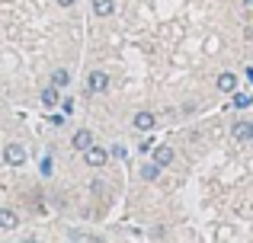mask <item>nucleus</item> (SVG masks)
<instances>
[{
	"label": "nucleus",
	"instance_id": "obj_5",
	"mask_svg": "<svg viewBox=\"0 0 253 243\" xmlns=\"http://www.w3.org/2000/svg\"><path fill=\"white\" fill-rule=\"evenodd\" d=\"M131 125H135L138 131H151V128L157 125V119H154L151 112H135V119H131Z\"/></svg>",
	"mask_w": 253,
	"mask_h": 243
},
{
	"label": "nucleus",
	"instance_id": "obj_10",
	"mask_svg": "<svg viewBox=\"0 0 253 243\" xmlns=\"http://www.w3.org/2000/svg\"><path fill=\"white\" fill-rule=\"evenodd\" d=\"M173 160H176V154H173L170 147H157V154H154V163H157V167H170Z\"/></svg>",
	"mask_w": 253,
	"mask_h": 243
},
{
	"label": "nucleus",
	"instance_id": "obj_14",
	"mask_svg": "<svg viewBox=\"0 0 253 243\" xmlns=\"http://www.w3.org/2000/svg\"><path fill=\"white\" fill-rule=\"evenodd\" d=\"M234 106L244 109V106H250V100H247V96H234Z\"/></svg>",
	"mask_w": 253,
	"mask_h": 243
},
{
	"label": "nucleus",
	"instance_id": "obj_7",
	"mask_svg": "<svg viewBox=\"0 0 253 243\" xmlns=\"http://www.w3.org/2000/svg\"><path fill=\"white\" fill-rule=\"evenodd\" d=\"M93 13H96V16H112V13H116V0H93Z\"/></svg>",
	"mask_w": 253,
	"mask_h": 243
},
{
	"label": "nucleus",
	"instance_id": "obj_6",
	"mask_svg": "<svg viewBox=\"0 0 253 243\" xmlns=\"http://www.w3.org/2000/svg\"><path fill=\"white\" fill-rule=\"evenodd\" d=\"M71 144H74V150H86L93 144V135L86 128H81V131H74V138H71Z\"/></svg>",
	"mask_w": 253,
	"mask_h": 243
},
{
	"label": "nucleus",
	"instance_id": "obj_2",
	"mask_svg": "<svg viewBox=\"0 0 253 243\" xmlns=\"http://www.w3.org/2000/svg\"><path fill=\"white\" fill-rule=\"evenodd\" d=\"M86 87H90V93H106L109 90V74L106 70H90V77H86Z\"/></svg>",
	"mask_w": 253,
	"mask_h": 243
},
{
	"label": "nucleus",
	"instance_id": "obj_9",
	"mask_svg": "<svg viewBox=\"0 0 253 243\" xmlns=\"http://www.w3.org/2000/svg\"><path fill=\"white\" fill-rule=\"evenodd\" d=\"M39 100H42V106H45V109L58 106V100H61V96H58V87H55V83H51V87H45V90H42V96H39Z\"/></svg>",
	"mask_w": 253,
	"mask_h": 243
},
{
	"label": "nucleus",
	"instance_id": "obj_16",
	"mask_svg": "<svg viewBox=\"0 0 253 243\" xmlns=\"http://www.w3.org/2000/svg\"><path fill=\"white\" fill-rule=\"evenodd\" d=\"M250 141H253V138H250Z\"/></svg>",
	"mask_w": 253,
	"mask_h": 243
},
{
	"label": "nucleus",
	"instance_id": "obj_3",
	"mask_svg": "<svg viewBox=\"0 0 253 243\" xmlns=\"http://www.w3.org/2000/svg\"><path fill=\"white\" fill-rule=\"evenodd\" d=\"M3 160L10 163V167H23L26 163V147L23 144H10V147L3 150Z\"/></svg>",
	"mask_w": 253,
	"mask_h": 243
},
{
	"label": "nucleus",
	"instance_id": "obj_13",
	"mask_svg": "<svg viewBox=\"0 0 253 243\" xmlns=\"http://www.w3.org/2000/svg\"><path fill=\"white\" fill-rule=\"evenodd\" d=\"M51 83H55V87L58 90H61V87H68V83H71V74H68V70H55V77H51Z\"/></svg>",
	"mask_w": 253,
	"mask_h": 243
},
{
	"label": "nucleus",
	"instance_id": "obj_1",
	"mask_svg": "<svg viewBox=\"0 0 253 243\" xmlns=\"http://www.w3.org/2000/svg\"><path fill=\"white\" fill-rule=\"evenodd\" d=\"M84 160H86V167H106V160H109V150L106 147H96V144H90V147L84 150Z\"/></svg>",
	"mask_w": 253,
	"mask_h": 243
},
{
	"label": "nucleus",
	"instance_id": "obj_4",
	"mask_svg": "<svg viewBox=\"0 0 253 243\" xmlns=\"http://www.w3.org/2000/svg\"><path fill=\"white\" fill-rule=\"evenodd\" d=\"M13 227H19V218L13 208H0V231H13Z\"/></svg>",
	"mask_w": 253,
	"mask_h": 243
},
{
	"label": "nucleus",
	"instance_id": "obj_12",
	"mask_svg": "<svg viewBox=\"0 0 253 243\" xmlns=\"http://www.w3.org/2000/svg\"><path fill=\"white\" fill-rule=\"evenodd\" d=\"M161 170H164V167H157V163H154V160H151V163H144V167H141V179H148V182H154V179H157V176H161Z\"/></svg>",
	"mask_w": 253,
	"mask_h": 243
},
{
	"label": "nucleus",
	"instance_id": "obj_15",
	"mask_svg": "<svg viewBox=\"0 0 253 243\" xmlns=\"http://www.w3.org/2000/svg\"><path fill=\"white\" fill-rule=\"evenodd\" d=\"M77 0H58V6H74Z\"/></svg>",
	"mask_w": 253,
	"mask_h": 243
},
{
	"label": "nucleus",
	"instance_id": "obj_17",
	"mask_svg": "<svg viewBox=\"0 0 253 243\" xmlns=\"http://www.w3.org/2000/svg\"><path fill=\"white\" fill-rule=\"evenodd\" d=\"M250 3H253V0H250Z\"/></svg>",
	"mask_w": 253,
	"mask_h": 243
},
{
	"label": "nucleus",
	"instance_id": "obj_8",
	"mask_svg": "<svg viewBox=\"0 0 253 243\" xmlns=\"http://www.w3.org/2000/svg\"><path fill=\"white\" fill-rule=\"evenodd\" d=\"M218 90H221V93H234V90H237V77L228 74V70L218 74Z\"/></svg>",
	"mask_w": 253,
	"mask_h": 243
},
{
	"label": "nucleus",
	"instance_id": "obj_11",
	"mask_svg": "<svg viewBox=\"0 0 253 243\" xmlns=\"http://www.w3.org/2000/svg\"><path fill=\"white\" fill-rule=\"evenodd\" d=\"M234 138L237 141H250L253 138V122H237L234 125Z\"/></svg>",
	"mask_w": 253,
	"mask_h": 243
}]
</instances>
